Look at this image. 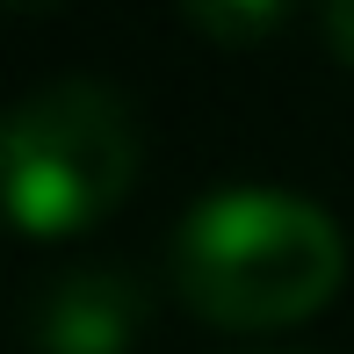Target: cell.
I'll list each match as a JSON object with an SVG mask.
<instances>
[{"mask_svg": "<svg viewBox=\"0 0 354 354\" xmlns=\"http://www.w3.org/2000/svg\"><path fill=\"white\" fill-rule=\"evenodd\" d=\"M347 275V239L318 203L282 188H224L174 239V289L210 326L268 333L326 311Z\"/></svg>", "mask_w": 354, "mask_h": 354, "instance_id": "cell-1", "label": "cell"}, {"mask_svg": "<svg viewBox=\"0 0 354 354\" xmlns=\"http://www.w3.org/2000/svg\"><path fill=\"white\" fill-rule=\"evenodd\" d=\"M0 174H8V210L29 239L87 232L123 203L138 174V123L94 80H51L8 116Z\"/></svg>", "mask_w": 354, "mask_h": 354, "instance_id": "cell-2", "label": "cell"}, {"mask_svg": "<svg viewBox=\"0 0 354 354\" xmlns=\"http://www.w3.org/2000/svg\"><path fill=\"white\" fill-rule=\"evenodd\" d=\"M29 333L44 354H131L145 333V289L123 268H80L37 297Z\"/></svg>", "mask_w": 354, "mask_h": 354, "instance_id": "cell-3", "label": "cell"}, {"mask_svg": "<svg viewBox=\"0 0 354 354\" xmlns=\"http://www.w3.org/2000/svg\"><path fill=\"white\" fill-rule=\"evenodd\" d=\"M188 22L210 29V37H224V44H253V37H268V29L289 22V8H282V0H261V8H239V0H232V8H224V0H196Z\"/></svg>", "mask_w": 354, "mask_h": 354, "instance_id": "cell-4", "label": "cell"}, {"mask_svg": "<svg viewBox=\"0 0 354 354\" xmlns=\"http://www.w3.org/2000/svg\"><path fill=\"white\" fill-rule=\"evenodd\" d=\"M326 37H333V51L354 66V0H333L326 8Z\"/></svg>", "mask_w": 354, "mask_h": 354, "instance_id": "cell-5", "label": "cell"}]
</instances>
